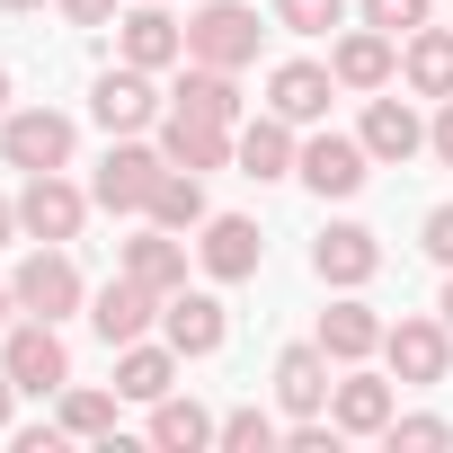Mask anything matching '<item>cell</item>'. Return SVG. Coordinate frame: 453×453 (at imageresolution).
<instances>
[{"instance_id": "obj_38", "label": "cell", "mask_w": 453, "mask_h": 453, "mask_svg": "<svg viewBox=\"0 0 453 453\" xmlns=\"http://www.w3.org/2000/svg\"><path fill=\"white\" fill-rule=\"evenodd\" d=\"M10 409H19V382H10V365H0V435H10Z\"/></svg>"}, {"instance_id": "obj_39", "label": "cell", "mask_w": 453, "mask_h": 453, "mask_svg": "<svg viewBox=\"0 0 453 453\" xmlns=\"http://www.w3.org/2000/svg\"><path fill=\"white\" fill-rule=\"evenodd\" d=\"M10 232H19V204H10V196H0V250H10Z\"/></svg>"}, {"instance_id": "obj_35", "label": "cell", "mask_w": 453, "mask_h": 453, "mask_svg": "<svg viewBox=\"0 0 453 453\" xmlns=\"http://www.w3.org/2000/svg\"><path fill=\"white\" fill-rule=\"evenodd\" d=\"M418 250H426L435 267H453V204H435V213L418 222Z\"/></svg>"}, {"instance_id": "obj_23", "label": "cell", "mask_w": 453, "mask_h": 453, "mask_svg": "<svg viewBox=\"0 0 453 453\" xmlns=\"http://www.w3.org/2000/svg\"><path fill=\"white\" fill-rule=\"evenodd\" d=\"M400 81H409V98H453V27H418L409 45H400Z\"/></svg>"}, {"instance_id": "obj_30", "label": "cell", "mask_w": 453, "mask_h": 453, "mask_svg": "<svg viewBox=\"0 0 453 453\" xmlns=\"http://www.w3.org/2000/svg\"><path fill=\"white\" fill-rule=\"evenodd\" d=\"M213 444H222V453H276V444H285V426H276L267 409H232Z\"/></svg>"}, {"instance_id": "obj_33", "label": "cell", "mask_w": 453, "mask_h": 453, "mask_svg": "<svg viewBox=\"0 0 453 453\" xmlns=\"http://www.w3.org/2000/svg\"><path fill=\"white\" fill-rule=\"evenodd\" d=\"M365 10V27H382V36H418L426 27V0H356Z\"/></svg>"}, {"instance_id": "obj_11", "label": "cell", "mask_w": 453, "mask_h": 453, "mask_svg": "<svg viewBox=\"0 0 453 453\" xmlns=\"http://www.w3.org/2000/svg\"><path fill=\"white\" fill-rule=\"evenodd\" d=\"M116 63H142V72L187 63V27L169 19V0H142V10H125V19H116Z\"/></svg>"}, {"instance_id": "obj_32", "label": "cell", "mask_w": 453, "mask_h": 453, "mask_svg": "<svg viewBox=\"0 0 453 453\" xmlns=\"http://www.w3.org/2000/svg\"><path fill=\"white\" fill-rule=\"evenodd\" d=\"M276 27H294V36H329V27H347V0H276Z\"/></svg>"}, {"instance_id": "obj_14", "label": "cell", "mask_w": 453, "mask_h": 453, "mask_svg": "<svg viewBox=\"0 0 453 453\" xmlns=\"http://www.w3.org/2000/svg\"><path fill=\"white\" fill-rule=\"evenodd\" d=\"M373 267H382V241L365 232V222H329V232L311 241V276H320V285H338V294L373 285Z\"/></svg>"}, {"instance_id": "obj_16", "label": "cell", "mask_w": 453, "mask_h": 453, "mask_svg": "<svg viewBox=\"0 0 453 453\" xmlns=\"http://www.w3.org/2000/svg\"><path fill=\"white\" fill-rule=\"evenodd\" d=\"M329 98H338V72H329V63H276V72H267V107H276L285 125H320Z\"/></svg>"}, {"instance_id": "obj_25", "label": "cell", "mask_w": 453, "mask_h": 453, "mask_svg": "<svg viewBox=\"0 0 453 453\" xmlns=\"http://www.w3.org/2000/svg\"><path fill=\"white\" fill-rule=\"evenodd\" d=\"M329 418H338V435H382L391 426V382L382 373H347L329 391Z\"/></svg>"}, {"instance_id": "obj_29", "label": "cell", "mask_w": 453, "mask_h": 453, "mask_svg": "<svg viewBox=\"0 0 453 453\" xmlns=\"http://www.w3.org/2000/svg\"><path fill=\"white\" fill-rule=\"evenodd\" d=\"M142 222H160V232H204V178L196 169H169L142 204Z\"/></svg>"}, {"instance_id": "obj_40", "label": "cell", "mask_w": 453, "mask_h": 453, "mask_svg": "<svg viewBox=\"0 0 453 453\" xmlns=\"http://www.w3.org/2000/svg\"><path fill=\"white\" fill-rule=\"evenodd\" d=\"M10 311H19V294H10V285H0V329H10Z\"/></svg>"}, {"instance_id": "obj_24", "label": "cell", "mask_w": 453, "mask_h": 453, "mask_svg": "<svg viewBox=\"0 0 453 453\" xmlns=\"http://www.w3.org/2000/svg\"><path fill=\"white\" fill-rule=\"evenodd\" d=\"M320 347H329V365H365V356L382 347V320H373V303L338 294V303L320 311Z\"/></svg>"}, {"instance_id": "obj_36", "label": "cell", "mask_w": 453, "mask_h": 453, "mask_svg": "<svg viewBox=\"0 0 453 453\" xmlns=\"http://www.w3.org/2000/svg\"><path fill=\"white\" fill-rule=\"evenodd\" d=\"M426 151L453 169V98H435V125H426Z\"/></svg>"}, {"instance_id": "obj_7", "label": "cell", "mask_w": 453, "mask_h": 453, "mask_svg": "<svg viewBox=\"0 0 453 453\" xmlns=\"http://www.w3.org/2000/svg\"><path fill=\"white\" fill-rule=\"evenodd\" d=\"M0 365H10V382H19V391H63V382H72V347H63V329H54V320H36V311L10 329Z\"/></svg>"}, {"instance_id": "obj_22", "label": "cell", "mask_w": 453, "mask_h": 453, "mask_svg": "<svg viewBox=\"0 0 453 453\" xmlns=\"http://www.w3.org/2000/svg\"><path fill=\"white\" fill-rule=\"evenodd\" d=\"M294 160H303V142H294V125L276 107L241 116V178H294Z\"/></svg>"}, {"instance_id": "obj_15", "label": "cell", "mask_w": 453, "mask_h": 453, "mask_svg": "<svg viewBox=\"0 0 453 453\" xmlns=\"http://www.w3.org/2000/svg\"><path fill=\"white\" fill-rule=\"evenodd\" d=\"M160 338L178 347V356H222V338H232V311H222V294H169L160 303Z\"/></svg>"}, {"instance_id": "obj_37", "label": "cell", "mask_w": 453, "mask_h": 453, "mask_svg": "<svg viewBox=\"0 0 453 453\" xmlns=\"http://www.w3.org/2000/svg\"><path fill=\"white\" fill-rule=\"evenodd\" d=\"M63 19H72V27H107V19H116V0H63Z\"/></svg>"}, {"instance_id": "obj_3", "label": "cell", "mask_w": 453, "mask_h": 453, "mask_svg": "<svg viewBox=\"0 0 453 453\" xmlns=\"http://www.w3.org/2000/svg\"><path fill=\"white\" fill-rule=\"evenodd\" d=\"M10 294H19V311H36V320H72V311L89 303V285H81V267H72L63 241H36L27 267L10 276Z\"/></svg>"}, {"instance_id": "obj_5", "label": "cell", "mask_w": 453, "mask_h": 453, "mask_svg": "<svg viewBox=\"0 0 453 453\" xmlns=\"http://www.w3.org/2000/svg\"><path fill=\"white\" fill-rule=\"evenodd\" d=\"M89 204H98V196H81L63 169H36V178L19 187V232H27V241H81Z\"/></svg>"}, {"instance_id": "obj_26", "label": "cell", "mask_w": 453, "mask_h": 453, "mask_svg": "<svg viewBox=\"0 0 453 453\" xmlns=\"http://www.w3.org/2000/svg\"><path fill=\"white\" fill-rule=\"evenodd\" d=\"M213 435H222V418H213L204 400H178V391L151 400V444H160V453H204Z\"/></svg>"}, {"instance_id": "obj_9", "label": "cell", "mask_w": 453, "mask_h": 453, "mask_svg": "<svg viewBox=\"0 0 453 453\" xmlns=\"http://www.w3.org/2000/svg\"><path fill=\"white\" fill-rule=\"evenodd\" d=\"M382 365H391V382H444L453 373V329L444 320H391L382 329Z\"/></svg>"}, {"instance_id": "obj_42", "label": "cell", "mask_w": 453, "mask_h": 453, "mask_svg": "<svg viewBox=\"0 0 453 453\" xmlns=\"http://www.w3.org/2000/svg\"><path fill=\"white\" fill-rule=\"evenodd\" d=\"M0 10H45V0H0Z\"/></svg>"}, {"instance_id": "obj_21", "label": "cell", "mask_w": 453, "mask_h": 453, "mask_svg": "<svg viewBox=\"0 0 453 453\" xmlns=\"http://www.w3.org/2000/svg\"><path fill=\"white\" fill-rule=\"evenodd\" d=\"M329 391H338V382H329V347H320V338L276 356V400H285V418H320Z\"/></svg>"}, {"instance_id": "obj_43", "label": "cell", "mask_w": 453, "mask_h": 453, "mask_svg": "<svg viewBox=\"0 0 453 453\" xmlns=\"http://www.w3.org/2000/svg\"><path fill=\"white\" fill-rule=\"evenodd\" d=\"M0 116H10V72H0Z\"/></svg>"}, {"instance_id": "obj_34", "label": "cell", "mask_w": 453, "mask_h": 453, "mask_svg": "<svg viewBox=\"0 0 453 453\" xmlns=\"http://www.w3.org/2000/svg\"><path fill=\"white\" fill-rule=\"evenodd\" d=\"M285 453H338V418H294L285 426Z\"/></svg>"}, {"instance_id": "obj_2", "label": "cell", "mask_w": 453, "mask_h": 453, "mask_svg": "<svg viewBox=\"0 0 453 453\" xmlns=\"http://www.w3.org/2000/svg\"><path fill=\"white\" fill-rule=\"evenodd\" d=\"M160 178H169V151H151V142H134V134H107V160H98L89 196H98L107 213H142Z\"/></svg>"}, {"instance_id": "obj_19", "label": "cell", "mask_w": 453, "mask_h": 453, "mask_svg": "<svg viewBox=\"0 0 453 453\" xmlns=\"http://www.w3.org/2000/svg\"><path fill=\"white\" fill-rule=\"evenodd\" d=\"M356 134H365L373 169H400V160H418V151H426V125H418V107H409V98H373Z\"/></svg>"}, {"instance_id": "obj_6", "label": "cell", "mask_w": 453, "mask_h": 453, "mask_svg": "<svg viewBox=\"0 0 453 453\" xmlns=\"http://www.w3.org/2000/svg\"><path fill=\"white\" fill-rule=\"evenodd\" d=\"M258 258H267V232H258L250 213H204V232H196V267H204L213 285H250Z\"/></svg>"}, {"instance_id": "obj_10", "label": "cell", "mask_w": 453, "mask_h": 453, "mask_svg": "<svg viewBox=\"0 0 453 453\" xmlns=\"http://www.w3.org/2000/svg\"><path fill=\"white\" fill-rule=\"evenodd\" d=\"M160 303H169V294H151L142 276H125V267H116V276H107V285L89 294V329H98L107 347H134V338H142V329L160 320Z\"/></svg>"}, {"instance_id": "obj_13", "label": "cell", "mask_w": 453, "mask_h": 453, "mask_svg": "<svg viewBox=\"0 0 453 453\" xmlns=\"http://www.w3.org/2000/svg\"><path fill=\"white\" fill-rule=\"evenodd\" d=\"M160 151H169V169H232L241 160V125H204V116H160Z\"/></svg>"}, {"instance_id": "obj_20", "label": "cell", "mask_w": 453, "mask_h": 453, "mask_svg": "<svg viewBox=\"0 0 453 453\" xmlns=\"http://www.w3.org/2000/svg\"><path fill=\"white\" fill-rule=\"evenodd\" d=\"M178 365H187V356H178L169 338H160V347H151V338L116 347V400H142V409L169 400V391H178Z\"/></svg>"}, {"instance_id": "obj_31", "label": "cell", "mask_w": 453, "mask_h": 453, "mask_svg": "<svg viewBox=\"0 0 453 453\" xmlns=\"http://www.w3.org/2000/svg\"><path fill=\"white\" fill-rule=\"evenodd\" d=\"M382 444H391V453H444V444H453V426H444V418H400V409H391Z\"/></svg>"}, {"instance_id": "obj_1", "label": "cell", "mask_w": 453, "mask_h": 453, "mask_svg": "<svg viewBox=\"0 0 453 453\" xmlns=\"http://www.w3.org/2000/svg\"><path fill=\"white\" fill-rule=\"evenodd\" d=\"M258 10L250 0H204V10L187 19V63H213V72H241V63H258Z\"/></svg>"}, {"instance_id": "obj_4", "label": "cell", "mask_w": 453, "mask_h": 453, "mask_svg": "<svg viewBox=\"0 0 453 453\" xmlns=\"http://www.w3.org/2000/svg\"><path fill=\"white\" fill-rule=\"evenodd\" d=\"M72 116L63 107H10V116H0V160H10V169H72Z\"/></svg>"}, {"instance_id": "obj_8", "label": "cell", "mask_w": 453, "mask_h": 453, "mask_svg": "<svg viewBox=\"0 0 453 453\" xmlns=\"http://www.w3.org/2000/svg\"><path fill=\"white\" fill-rule=\"evenodd\" d=\"M294 178L311 187V196H356L365 178H373V151H365V134H311L303 142V160H294Z\"/></svg>"}, {"instance_id": "obj_12", "label": "cell", "mask_w": 453, "mask_h": 453, "mask_svg": "<svg viewBox=\"0 0 453 453\" xmlns=\"http://www.w3.org/2000/svg\"><path fill=\"white\" fill-rule=\"evenodd\" d=\"M89 116H98L107 134H142V125H160V89H151V72H142V63H116V72H98V89H89Z\"/></svg>"}, {"instance_id": "obj_41", "label": "cell", "mask_w": 453, "mask_h": 453, "mask_svg": "<svg viewBox=\"0 0 453 453\" xmlns=\"http://www.w3.org/2000/svg\"><path fill=\"white\" fill-rule=\"evenodd\" d=\"M435 311H444V329H453V276H444V303H435Z\"/></svg>"}, {"instance_id": "obj_27", "label": "cell", "mask_w": 453, "mask_h": 453, "mask_svg": "<svg viewBox=\"0 0 453 453\" xmlns=\"http://www.w3.org/2000/svg\"><path fill=\"white\" fill-rule=\"evenodd\" d=\"M169 107H178V116H204V125H241V81L213 72V63H187V81H178Z\"/></svg>"}, {"instance_id": "obj_17", "label": "cell", "mask_w": 453, "mask_h": 453, "mask_svg": "<svg viewBox=\"0 0 453 453\" xmlns=\"http://www.w3.org/2000/svg\"><path fill=\"white\" fill-rule=\"evenodd\" d=\"M116 267L142 276L151 294H178V285H187V232H160V222H151V232L116 241Z\"/></svg>"}, {"instance_id": "obj_18", "label": "cell", "mask_w": 453, "mask_h": 453, "mask_svg": "<svg viewBox=\"0 0 453 453\" xmlns=\"http://www.w3.org/2000/svg\"><path fill=\"white\" fill-rule=\"evenodd\" d=\"M329 72H338V89H391V72H400V36H382V27H347L338 54H329Z\"/></svg>"}, {"instance_id": "obj_28", "label": "cell", "mask_w": 453, "mask_h": 453, "mask_svg": "<svg viewBox=\"0 0 453 453\" xmlns=\"http://www.w3.org/2000/svg\"><path fill=\"white\" fill-rule=\"evenodd\" d=\"M54 400H63V409H54L63 435H81V444H107V435H116V391H98V382H63Z\"/></svg>"}]
</instances>
